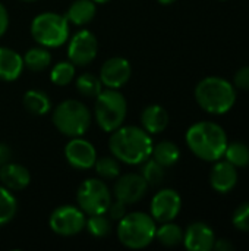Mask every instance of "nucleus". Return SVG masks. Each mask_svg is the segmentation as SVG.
<instances>
[{
    "instance_id": "nucleus-1",
    "label": "nucleus",
    "mask_w": 249,
    "mask_h": 251,
    "mask_svg": "<svg viewBox=\"0 0 249 251\" xmlns=\"http://www.w3.org/2000/svg\"><path fill=\"white\" fill-rule=\"evenodd\" d=\"M153 138L142 128L136 125H122L109 138V150L120 163L125 165H142L151 157Z\"/></svg>"
},
{
    "instance_id": "nucleus-2",
    "label": "nucleus",
    "mask_w": 249,
    "mask_h": 251,
    "mask_svg": "<svg viewBox=\"0 0 249 251\" xmlns=\"http://www.w3.org/2000/svg\"><path fill=\"white\" fill-rule=\"evenodd\" d=\"M185 141L188 149L204 162L220 160L229 143L225 129L211 121H201L191 125L186 131Z\"/></svg>"
},
{
    "instance_id": "nucleus-3",
    "label": "nucleus",
    "mask_w": 249,
    "mask_h": 251,
    "mask_svg": "<svg viewBox=\"0 0 249 251\" xmlns=\"http://www.w3.org/2000/svg\"><path fill=\"white\" fill-rule=\"evenodd\" d=\"M195 100L207 113L225 115L236 101V90L222 76H207L197 84Z\"/></svg>"
},
{
    "instance_id": "nucleus-4",
    "label": "nucleus",
    "mask_w": 249,
    "mask_h": 251,
    "mask_svg": "<svg viewBox=\"0 0 249 251\" xmlns=\"http://www.w3.org/2000/svg\"><path fill=\"white\" fill-rule=\"evenodd\" d=\"M157 222L144 212L126 213L117 222V238L122 246L131 250L148 247L156 240Z\"/></svg>"
},
{
    "instance_id": "nucleus-5",
    "label": "nucleus",
    "mask_w": 249,
    "mask_h": 251,
    "mask_svg": "<svg viewBox=\"0 0 249 251\" xmlns=\"http://www.w3.org/2000/svg\"><path fill=\"white\" fill-rule=\"evenodd\" d=\"M51 122L60 134L69 138L82 137L91 126L92 113L84 101L66 99L53 109Z\"/></svg>"
},
{
    "instance_id": "nucleus-6",
    "label": "nucleus",
    "mask_w": 249,
    "mask_h": 251,
    "mask_svg": "<svg viewBox=\"0 0 249 251\" xmlns=\"http://www.w3.org/2000/svg\"><path fill=\"white\" fill-rule=\"evenodd\" d=\"M70 24L65 15L56 12L38 13L29 26L31 37L38 46L56 49L68 43L70 37Z\"/></svg>"
},
{
    "instance_id": "nucleus-7",
    "label": "nucleus",
    "mask_w": 249,
    "mask_h": 251,
    "mask_svg": "<svg viewBox=\"0 0 249 251\" xmlns=\"http://www.w3.org/2000/svg\"><path fill=\"white\" fill-rule=\"evenodd\" d=\"M128 115V101L125 96L114 88H103L95 97L94 118L100 129L110 134L123 125Z\"/></svg>"
},
{
    "instance_id": "nucleus-8",
    "label": "nucleus",
    "mask_w": 249,
    "mask_h": 251,
    "mask_svg": "<svg viewBox=\"0 0 249 251\" xmlns=\"http://www.w3.org/2000/svg\"><path fill=\"white\" fill-rule=\"evenodd\" d=\"M113 201V193L101 178L85 179L76 191L78 207L87 215L106 213L110 203Z\"/></svg>"
},
{
    "instance_id": "nucleus-9",
    "label": "nucleus",
    "mask_w": 249,
    "mask_h": 251,
    "mask_svg": "<svg viewBox=\"0 0 249 251\" xmlns=\"http://www.w3.org/2000/svg\"><path fill=\"white\" fill-rule=\"evenodd\" d=\"M85 221L87 215L78 206L63 204L51 212L48 226L59 237H73L85 229Z\"/></svg>"
},
{
    "instance_id": "nucleus-10",
    "label": "nucleus",
    "mask_w": 249,
    "mask_h": 251,
    "mask_svg": "<svg viewBox=\"0 0 249 251\" xmlns=\"http://www.w3.org/2000/svg\"><path fill=\"white\" fill-rule=\"evenodd\" d=\"M98 51V41L90 29H79L68 40V60L75 66H87L94 62Z\"/></svg>"
},
{
    "instance_id": "nucleus-11",
    "label": "nucleus",
    "mask_w": 249,
    "mask_h": 251,
    "mask_svg": "<svg viewBox=\"0 0 249 251\" xmlns=\"http://www.w3.org/2000/svg\"><path fill=\"white\" fill-rule=\"evenodd\" d=\"M65 159L76 171H90L97 160V150L84 137H72L65 146Z\"/></svg>"
},
{
    "instance_id": "nucleus-12",
    "label": "nucleus",
    "mask_w": 249,
    "mask_h": 251,
    "mask_svg": "<svg viewBox=\"0 0 249 251\" xmlns=\"http://www.w3.org/2000/svg\"><path fill=\"white\" fill-rule=\"evenodd\" d=\"M182 209V199L178 191L163 188L154 194L150 204V215L156 222L164 224L175 221Z\"/></svg>"
},
{
    "instance_id": "nucleus-13",
    "label": "nucleus",
    "mask_w": 249,
    "mask_h": 251,
    "mask_svg": "<svg viewBox=\"0 0 249 251\" xmlns=\"http://www.w3.org/2000/svg\"><path fill=\"white\" fill-rule=\"evenodd\" d=\"M148 191V184L141 174H125L116 178L113 187V197L123 201L125 204H136L141 201Z\"/></svg>"
},
{
    "instance_id": "nucleus-14",
    "label": "nucleus",
    "mask_w": 249,
    "mask_h": 251,
    "mask_svg": "<svg viewBox=\"0 0 249 251\" xmlns=\"http://www.w3.org/2000/svg\"><path fill=\"white\" fill-rule=\"evenodd\" d=\"M131 75H132V68L129 60L120 56L107 59L101 65L98 74L103 87L114 88V90H120L123 85H126L128 81L131 79Z\"/></svg>"
},
{
    "instance_id": "nucleus-15",
    "label": "nucleus",
    "mask_w": 249,
    "mask_h": 251,
    "mask_svg": "<svg viewBox=\"0 0 249 251\" xmlns=\"http://www.w3.org/2000/svg\"><path fill=\"white\" fill-rule=\"evenodd\" d=\"M216 241L214 231L204 222H194L183 231V246L189 251L213 250Z\"/></svg>"
},
{
    "instance_id": "nucleus-16",
    "label": "nucleus",
    "mask_w": 249,
    "mask_h": 251,
    "mask_svg": "<svg viewBox=\"0 0 249 251\" xmlns=\"http://www.w3.org/2000/svg\"><path fill=\"white\" fill-rule=\"evenodd\" d=\"M238 184V168L227 160H217L210 172V185L220 194L230 193Z\"/></svg>"
},
{
    "instance_id": "nucleus-17",
    "label": "nucleus",
    "mask_w": 249,
    "mask_h": 251,
    "mask_svg": "<svg viewBox=\"0 0 249 251\" xmlns=\"http://www.w3.org/2000/svg\"><path fill=\"white\" fill-rule=\"evenodd\" d=\"M31 184L29 171L15 162H7L0 166V185L7 188L9 191H22Z\"/></svg>"
},
{
    "instance_id": "nucleus-18",
    "label": "nucleus",
    "mask_w": 249,
    "mask_h": 251,
    "mask_svg": "<svg viewBox=\"0 0 249 251\" xmlns=\"http://www.w3.org/2000/svg\"><path fill=\"white\" fill-rule=\"evenodd\" d=\"M23 57L13 49L0 46V79L6 82L16 81L23 71Z\"/></svg>"
},
{
    "instance_id": "nucleus-19",
    "label": "nucleus",
    "mask_w": 249,
    "mask_h": 251,
    "mask_svg": "<svg viewBox=\"0 0 249 251\" xmlns=\"http://www.w3.org/2000/svg\"><path fill=\"white\" fill-rule=\"evenodd\" d=\"M169 125V113L160 104H150L141 113V126L150 134H161Z\"/></svg>"
},
{
    "instance_id": "nucleus-20",
    "label": "nucleus",
    "mask_w": 249,
    "mask_h": 251,
    "mask_svg": "<svg viewBox=\"0 0 249 251\" xmlns=\"http://www.w3.org/2000/svg\"><path fill=\"white\" fill-rule=\"evenodd\" d=\"M97 13V4L92 0H75L68 12H66V19L69 24L76 25V26H84L90 24Z\"/></svg>"
},
{
    "instance_id": "nucleus-21",
    "label": "nucleus",
    "mask_w": 249,
    "mask_h": 251,
    "mask_svg": "<svg viewBox=\"0 0 249 251\" xmlns=\"http://www.w3.org/2000/svg\"><path fill=\"white\" fill-rule=\"evenodd\" d=\"M22 103L25 109L35 116L47 115L51 110L50 96L41 90H28L22 97Z\"/></svg>"
},
{
    "instance_id": "nucleus-22",
    "label": "nucleus",
    "mask_w": 249,
    "mask_h": 251,
    "mask_svg": "<svg viewBox=\"0 0 249 251\" xmlns=\"http://www.w3.org/2000/svg\"><path fill=\"white\" fill-rule=\"evenodd\" d=\"M179 157H181V150L173 141L163 140L153 146L151 159H154L163 168H172L173 165L178 163Z\"/></svg>"
},
{
    "instance_id": "nucleus-23",
    "label": "nucleus",
    "mask_w": 249,
    "mask_h": 251,
    "mask_svg": "<svg viewBox=\"0 0 249 251\" xmlns=\"http://www.w3.org/2000/svg\"><path fill=\"white\" fill-rule=\"evenodd\" d=\"M23 57V65L32 72H41L45 71L51 65V54L47 47L35 46L31 47Z\"/></svg>"
},
{
    "instance_id": "nucleus-24",
    "label": "nucleus",
    "mask_w": 249,
    "mask_h": 251,
    "mask_svg": "<svg viewBox=\"0 0 249 251\" xmlns=\"http://www.w3.org/2000/svg\"><path fill=\"white\" fill-rule=\"evenodd\" d=\"M156 240L164 247H176L183 241V229L173 221L164 222L156 229Z\"/></svg>"
},
{
    "instance_id": "nucleus-25",
    "label": "nucleus",
    "mask_w": 249,
    "mask_h": 251,
    "mask_svg": "<svg viewBox=\"0 0 249 251\" xmlns=\"http://www.w3.org/2000/svg\"><path fill=\"white\" fill-rule=\"evenodd\" d=\"M75 85H76L78 93L84 97H88V99H95L103 90V84H101L100 76H97L91 72L81 74L76 78Z\"/></svg>"
},
{
    "instance_id": "nucleus-26",
    "label": "nucleus",
    "mask_w": 249,
    "mask_h": 251,
    "mask_svg": "<svg viewBox=\"0 0 249 251\" xmlns=\"http://www.w3.org/2000/svg\"><path fill=\"white\" fill-rule=\"evenodd\" d=\"M223 157L235 168H247L249 166V146L242 141L227 143Z\"/></svg>"
},
{
    "instance_id": "nucleus-27",
    "label": "nucleus",
    "mask_w": 249,
    "mask_h": 251,
    "mask_svg": "<svg viewBox=\"0 0 249 251\" xmlns=\"http://www.w3.org/2000/svg\"><path fill=\"white\" fill-rule=\"evenodd\" d=\"M75 79V65L70 60L57 62L50 69V81L57 87H66Z\"/></svg>"
},
{
    "instance_id": "nucleus-28",
    "label": "nucleus",
    "mask_w": 249,
    "mask_h": 251,
    "mask_svg": "<svg viewBox=\"0 0 249 251\" xmlns=\"http://www.w3.org/2000/svg\"><path fill=\"white\" fill-rule=\"evenodd\" d=\"M94 169L98 178L104 181H114L120 175V162L114 156L97 157L94 163Z\"/></svg>"
},
{
    "instance_id": "nucleus-29",
    "label": "nucleus",
    "mask_w": 249,
    "mask_h": 251,
    "mask_svg": "<svg viewBox=\"0 0 249 251\" xmlns=\"http://www.w3.org/2000/svg\"><path fill=\"white\" fill-rule=\"evenodd\" d=\"M85 229L94 238H104L112 232V221L106 213L90 215L85 221Z\"/></svg>"
},
{
    "instance_id": "nucleus-30",
    "label": "nucleus",
    "mask_w": 249,
    "mask_h": 251,
    "mask_svg": "<svg viewBox=\"0 0 249 251\" xmlns=\"http://www.w3.org/2000/svg\"><path fill=\"white\" fill-rule=\"evenodd\" d=\"M18 212V201L12 191L0 185V226L7 225Z\"/></svg>"
},
{
    "instance_id": "nucleus-31",
    "label": "nucleus",
    "mask_w": 249,
    "mask_h": 251,
    "mask_svg": "<svg viewBox=\"0 0 249 251\" xmlns=\"http://www.w3.org/2000/svg\"><path fill=\"white\" fill-rule=\"evenodd\" d=\"M141 175L147 181L148 187H158L163 184L166 178V168H163L160 163H157L154 159L150 157L142 163Z\"/></svg>"
},
{
    "instance_id": "nucleus-32",
    "label": "nucleus",
    "mask_w": 249,
    "mask_h": 251,
    "mask_svg": "<svg viewBox=\"0 0 249 251\" xmlns=\"http://www.w3.org/2000/svg\"><path fill=\"white\" fill-rule=\"evenodd\" d=\"M232 224L238 231L249 232V201L239 204L233 215H232Z\"/></svg>"
},
{
    "instance_id": "nucleus-33",
    "label": "nucleus",
    "mask_w": 249,
    "mask_h": 251,
    "mask_svg": "<svg viewBox=\"0 0 249 251\" xmlns=\"http://www.w3.org/2000/svg\"><path fill=\"white\" fill-rule=\"evenodd\" d=\"M126 213H128V204H125L123 201L116 200V199H114V201L110 203V206L106 212V215L110 218V221H116V222H119Z\"/></svg>"
},
{
    "instance_id": "nucleus-34",
    "label": "nucleus",
    "mask_w": 249,
    "mask_h": 251,
    "mask_svg": "<svg viewBox=\"0 0 249 251\" xmlns=\"http://www.w3.org/2000/svg\"><path fill=\"white\" fill-rule=\"evenodd\" d=\"M233 84L239 90L249 91V65L242 66L241 69L236 71V74L233 76Z\"/></svg>"
},
{
    "instance_id": "nucleus-35",
    "label": "nucleus",
    "mask_w": 249,
    "mask_h": 251,
    "mask_svg": "<svg viewBox=\"0 0 249 251\" xmlns=\"http://www.w3.org/2000/svg\"><path fill=\"white\" fill-rule=\"evenodd\" d=\"M7 28H9V12L4 7V4L0 1V37L4 35Z\"/></svg>"
},
{
    "instance_id": "nucleus-36",
    "label": "nucleus",
    "mask_w": 249,
    "mask_h": 251,
    "mask_svg": "<svg viewBox=\"0 0 249 251\" xmlns=\"http://www.w3.org/2000/svg\"><path fill=\"white\" fill-rule=\"evenodd\" d=\"M235 249V246L229 241V240H226V238H216V241H214V246H213V250L216 251H230Z\"/></svg>"
},
{
    "instance_id": "nucleus-37",
    "label": "nucleus",
    "mask_w": 249,
    "mask_h": 251,
    "mask_svg": "<svg viewBox=\"0 0 249 251\" xmlns=\"http://www.w3.org/2000/svg\"><path fill=\"white\" fill-rule=\"evenodd\" d=\"M10 156H12L10 147L4 143H0V166L10 162Z\"/></svg>"
},
{
    "instance_id": "nucleus-38",
    "label": "nucleus",
    "mask_w": 249,
    "mask_h": 251,
    "mask_svg": "<svg viewBox=\"0 0 249 251\" xmlns=\"http://www.w3.org/2000/svg\"><path fill=\"white\" fill-rule=\"evenodd\" d=\"M176 0H158V3L160 4H164V6H167V4H172V3H175Z\"/></svg>"
},
{
    "instance_id": "nucleus-39",
    "label": "nucleus",
    "mask_w": 249,
    "mask_h": 251,
    "mask_svg": "<svg viewBox=\"0 0 249 251\" xmlns=\"http://www.w3.org/2000/svg\"><path fill=\"white\" fill-rule=\"evenodd\" d=\"M95 4H104V3H109L110 0H92Z\"/></svg>"
},
{
    "instance_id": "nucleus-40",
    "label": "nucleus",
    "mask_w": 249,
    "mask_h": 251,
    "mask_svg": "<svg viewBox=\"0 0 249 251\" xmlns=\"http://www.w3.org/2000/svg\"><path fill=\"white\" fill-rule=\"evenodd\" d=\"M21 1H26V3H32V1H37V0H21Z\"/></svg>"
}]
</instances>
